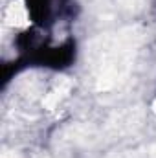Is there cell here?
Wrapping results in <instances>:
<instances>
[{
    "instance_id": "obj_1",
    "label": "cell",
    "mask_w": 156,
    "mask_h": 158,
    "mask_svg": "<svg viewBox=\"0 0 156 158\" xmlns=\"http://www.w3.org/2000/svg\"><path fill=\"white\" fill-rule=\"evenodd\" d=\"M28 19L39 30L51 28L61 17L70 13V0H22Z\"/></svg>"
}]
</instances>
